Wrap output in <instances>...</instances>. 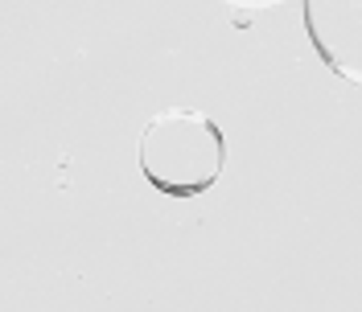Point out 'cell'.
<instances>
[{"instance_id":"1","label":"cell","mask_w":362,"mask_h":312,"mask_svg":"<svg viewBox=\"0 0 362 312\" xmlns=\"http://www.w3.org/2000/svg\"><path fill=\"white\" fill-rule=\"evenodd\" d=\"M226 164V140L210 115L165 107L140 132V173L165 198H198L214 189Z\"/></svg>"},{"instance_id":"2","label":"cell","mask_w":362,"mask_h":312,"mask_svg":"<svg viewBox=\"0 0 362 312\" xmlns=\"http://www.w3.org/2000/svg\"><path fill=\"white\" fill-rule=\"evenodd\" d=\"M305 25L317 54L350 83H362V0H305Z\"/></svg>"},{"instance_id":"3","label":"cell","mask_w":362,"mask_h":312,"mask_svg":"<svg viewBox=\"0 0 362 312\" xmlns=\"http://www.w3.org/2000/svg\"><path fill=\"white\" fill-rule=\"evenodd\" d=\"M226 4H235V8H272V4H284V0H226Z\"/></svg>"},{"instance_id":"4","label":"cell","mask_w":362,"mask_h":312,"mask_svg":"<svg viewBox=\"0 0 362 312\" xmlns=\"http://www.w3.org/2000/svg\"><path fill=\"white\" fill-rule=\"evenodd\" d=\"M251 25V13H235V29H247Z\"/></svg>"}]
</instances>
